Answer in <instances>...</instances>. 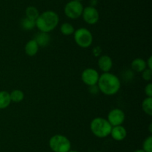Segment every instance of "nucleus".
<instances>
[{
  "label": "nucleus",
  "instance_id": "obj_1",
  "mask_svg": "<svg viewBox=\"0 0 152 152\" xmlns=\"http://www.w3.org/2000/svg\"><path fill=\"white\" fill-rule=\"evenodd\" d=\"M97 86L99 92L105 95H114L121 87V81L116 75L110 72H103L99 75Z\"/></svg>",
  "mask_w": 152,
  "mask_h": 152
},
{
  "label": "nucleus",
  "instance_id": "obj_2",
  "mask_svg": "<svg viewBox=\"0 0 152 152\" xmlns=\"http://www.w3.org/2000/svg\"><path fill=\"white\" fill-rule=\"evenodd\" d=\"M36 27L42 32L50 33L57 27L59 22V15L53 10H45L40 13L36 19Z\"/></svg>",
  "mask_w": 152,
  "mask_h": 152
},
{
  "label": "nucleus",
  "instance_id": "obj_3",
  "mask_svg": "<svg viewBox=\"0 0 152 152\" xmlns=\"http://www.w3.org/2000/svg\"><path fill=\"white\" fill-rule=\"evenodd\" d=\"M112 126L107 119L96 117L91 122L90 130L92 134L98 138H105L110 136Z\"/></svg>",
  "mask_w": 152,
  "mask_h": 152
},
{
  "label": "nucleus",
  "instance_id": "obj_4",
  "mask_svg": "<svg viewBox=\"0 0 152 152\" xmlns=\"http://www.w3.org/2000/svg\"><path fill=\"white\" fill-rule=\"evenodd\" d=\"M48 145L53 152H68L71 149V141L62 134H56L50 137Z\"/></svg>",
  "mask_w": 152,
  "mask_h": 152
},
{
  "label": "nucleus",
  "instance_id": "obj_5",
  "mask_svg": "<svg viewBox=\"0 0 152 152\" xmlns=\"http://www.w3.org/2000/svg\"><path fill=\"white\" fill-rule=\"evenodd\" d=\"M74 39L78 46L83 49L90 47L93 43V34L86 28H80L75 30L74 33Z\"/></svg>",
  "mask_w": 152,
  "mask_h": 152
},
{
  "label": "nucleus",
  "instance_id": "obj_6",
  "mask_svg": "<svg viewBox=\"0 0 152 152\" xmlns=\"http://www.w3.org/2000/svg\"><path fill=\"white\" fill-rule=\"evenodd\" d=\"M83 8L84 7L80 1L71 0L65 4L64 7V12L65 16L69 19H77L82 16Z\"/></svg>",
  "mask_w": 152,
  "mask_h": 152
},
{
  "label": "nucleus",
  "instance_id": "obj_7",
  "mask_svg": "<svg viewBox=\"0 0 152 152\" xmlns=\"http://www.w3.org/2000/svg\"><path fill=\"white\" fill-rule=\"evenodd\" d=\"M99 74L97 70L93 68L85 69L81 74V79L88 86L96 85L99 80Z\"/></svg>",
  "mask_w": 152,
  "mask_h": 152
},
{
  "label": "nucleus",
  "instance_id": "obj_8",
  "mask_svg": "<svg viewBox=\"0 0 152 152\" xmlns=\"http://www.w3.org/2000/svg\"><path fill=\"white\" fill-rule=\"evenodd\" d=\"M82 16L83 20L88 25H95L99 19V13L97 9L90 5L83 8Z\"/></svg>",
  "mask_w": 152,
  "mask_h": 152
},
{
  "label": "nucleus",
  "instance_id": "obj_9",
  "mask_svg": "<svg viewBox=\"0 0 152 152\" xmlns=\"http://www.w3.org/2000/svg\"><path fill=\"white\" fill-rule=\"evenodd\" d=\"M126 119V114L123 110L120 108H114L109 111L107 116V120L108 121L112 127L122 125Z\"/></svg>",
  "mask_w": 152,
  "mask_h": 152
},
{
  "label": "nucleus",
  "instance_id": "obj_10",
  "mask_svg": "<svg viewBox=\"0 0 152 152\" xmlns=\"http://www.w3.org/2000/svg\"><path fill=\"white\" fill-rule=\"evenodd\" d=\"M98 67L102 72H108L113 67V61L108 55H101L98 58Z\"/></svg>",
  "mask_w": 152,
  "mask_h": 152
},
{
  "label": "nucleus",
  "instance_id": "obj_11",
  "mask_svg": "<svg viewBox=\"0 0 152 152\" xmlns=\"http://www.w3.org/2000/svg\"><path fill=\"white\" fill-rule=\"evenodd\" d=\"M110 135L111 136L113 139H114L115 141H123L127 137V131H126V128L123 126V125L114 126L111 128Z\"/></svg>",
  "mask_w": 152,
  "mask_h": 152
},
{
  "label": "nucleus",
  "instance_id": "obj_12",
  "mask_svg": "<svg viewBox=\"0 0 152 152\" xmlns=\"http://www.w3.org/2000/svg\"><path fill=\"white\" fill-rule=\"evenodd\" d=\"M34 40L37 43L39 47L44 48L48 46L50 40H51V37H50L49 33L39 31V32L37 34Z\"/></svg>",
  "mask_w": 152,
  "mask_h": 152
},
{
  "label": "nucleus",
  "instance_id": "obj_13",
  "mask_svg": "<svg viewBox=\"0 0 152 152\" xmlns=\"http://www.w3.org/2000/svg\"><path fill=\"white\" fill-rule=\"evenodd\" d=\"M39 47L34 39L29 40L25 46V52L28 56L34 57L38 53Z\"/></svg>",
  "mask_w": 152,
  "mask_h": 152
},
{
  "label": "nucleus",
  "instance_id": "obj_14",
  "mask_svg": "<svg viewBox=\"0 0 152 152\" xmlns=\"http://www.w3.org/2000/svg\"><path fill=\"white\" fill-rule=\"evenodd\" d=\"M131 66H132V70L137 72H142L143 70H145L147 68L146 66V61L144 59L140 58H135L133 60L131 63Z\"/></svg>",
  "mask_w": 152,
  "mask_h": 152
},
{
  "label": "nucleus",
  "instance_id": "obj_15",
  "mask_svg": "<svg viewBox=\"0 0 152 152\" xmlns=\"http://www.w3.org/2000/svg\"><path fill=\"white\" fill-rule=\"evenodd\" d=\"M11 103L10 92L5 90L0 91V110L7 108Z\"/></svg>",
  "mask_w": 152,
  "mask_h": 152
},
{
  "label": "nucleus",
  "instance_id": "obj_16",
  "mask_svg": "<svg viewBox=\"0 0 152 152\" xmlns=\"http://www.w3.org/2000/svg\"><path fill=\"white\" fill-rule=\"evenodd\" d=\"M10 97L11 102L19 103L22 101L25 98L24 92L21 89H13L11 92H10Z\"/></svg>",
  "mask_w": 152,
  "mask_h": 152
},
{
  "label": "nucleus",
  "instance_id": "obj_17",
  "mask_svg": "<svg viewBox=\"0 0 152 152\" xmlns=\"http://www.w3.org/2000/svg\"><path fill=\"white\" fill-rule=\"evenodd\" d=\"M142 109L148 116L152 115V97H146L142 102Z\"/></svg>",
  "mask_w": 152,
  "mask_h": 152
},
{
  "label": "nucleus",
  "instance_id": "obj_18",
  "mask_svg": "<svg viewBox=\"0 0 152 152\" xmlns=\"http://www.w3.org/2000/svg\"><path fill=\"white\" fill-rule=\"evenodd\" d=\"M75 31L74 25L69 22H64L60 26V32L65 36H70L74 34Z\"/></svg>",
  "mask_w": 152,
  "mask_h": 152
},
{
  "label": "nucleus",
  "instance_id": "obj_19",
  "mask_svg": "<svg viewBox=\"0 0 152 152\" xmlns=\"http://www.w3.org/2000/svg\"><path fill=\"white\" fill-rule=\"evenodd\" d=\"M39 12L38 9L34 6H29L25 10V17L29 18V19L35 20L38 18L39 16Z\"/></svg>",
  "mask_w": 152,
  "mask_h": 152
},
{
  "label": "nucleus",
  "instance_id": "obj_20",
  "mask_svg": "<svg viewBox=\"0 0 152 152\" xmlns=\"http://www.w3.org/2000/svg\"><path fill=\"white\" fill-rule=\"evenodd\" d=\"M21 25H22V28L25 31H31L33 28L36 27V22L35 20L25 17L24 19H22V22H21Z\"/></svg>",
  "mask_w": 152,
  "mask_h": 152
},
{
  "label": "nucleus",
  "instance_id": "obj_21",
  "mask_svg": "<svg viewBox=\"0 0 152 152\" xmlns=\"http://www.w3.org/2000/svg\"><path fill=\"white\" fill-rule=\"evenodd\" d=\"M142 150L145 152H152V136L150 135L145 139L142 142Z\"/></svg>",
  "mask_w": 152,
  "mask_h": 152
},
{
  "label": "nucleus",
  "instance_id": "obj_22",
  "mask_svg": "<svg viewBox=\"0 0 152 152\" xmlns=\"http://www.w3.org/2000/svg\"><path fill=\"white\" fill-rule=\"evenodd\" d=\"M142 77L145 81H151L152 79V69L146 68L142 72Z\"/></svg>",
  "mask_w": 152,
  "mask_h": 152
},
{
  "label": "nucleus",
  "instance_id": "obj_23",
  "mask_svg": "<svg viewBox=\"0 0 152 152\" xmlns=\"http://www.w3.org/2000/svg\"><path fill=\"white\" fill-rule=\"evenodd\" d=\"M102 52V48L99 46H95V47H94L93 49H92V54H93V55L95 58H99V57H100Z\"/></svg>",
  "mask_w": 152,
  "mask_h": 152
},
{
  "label": "nucleus",
  "instance_id": "obj_24",
  "mask_svg": "<svg viewBox=\"0 0 152 152\" xmlns=\"http://www.w3.org/2000/svg\"><path fill=\"white\" fill-rule=\"evenodd\" d=\"M144 92L145 94L146 95V97H152V83H148V84H146V86H145V89H144Z\"/></svg>",
  "mask_w": 152,
  "mask_h": 152
},
{
  "label": "nucleus",
  "instance_id": "obj_25",
  "mask_svg": "<svg viewBox=\"0 0 152 152\" xmlns=\"http://www.w3.org/2000/svg\"><path fill=\"white\" fill-rule=\"evenodd\" d=\"M88 91L91 94H92V95H96V94L99 92V89L97 84H96L88 86Z\"/></svg>",
  "mask_w": 152,
  "mask_h": 152
},
{
  "label": "nucleus",
  "instance_id": "obj_26",
  "mask_svg": "<svg viewBox=\"0 0 152 152\" xmlns=\"http://www.w3.org/2000/svg\"><path fill=\"white\" fill-rule=\"evenodd\" d=\"M145 61H146L147 68L151 69H152V56H150L149 58H148V60Z\"/></svg>",
  "mask_w": 152,
  "mask_h": 152
},
{
  "label": "nucleus",
  "instance_id": "obj_27",
  "mask_svg": "<svg viewBox=\"0 0 152 152\" xmlns=\"http://www.w3.org/2000/svg\"><path fill=\"white\" fill-rule=\"evenodd\" d=\"M98 0H90V6L95 7L97 4Z\"/></svg>",
  "mask_w": 152,
  "mask_h": 152
},
{
  "label": "nucleus",
  "instance_id": "obj_28",
  "mask_svg": "<svg viewBox=\"0 0 152 152\" xmlns=\"http://www.w3.org/2000/svg\"><path fill=\"white\" fill-rule=\"evenodd\" d=\"M134 152H145V151H144L142 148H139V149H137V150H135Z\"/></svg>",
  "mask_w": 152,
  "mask_h": 152
},
{
  "label": "nucleus",
  "instance_id": "obj_29",
  "mask_svg": "<svg viewBox=\"0 0 152 152\" xmlns=\"http://www.w3.org/2000/svg\"><path fill=\"white\" fill-rule=\"evenodd\" d=\"M151 127H152V125H151V124H150V126H149V131H150V133L152 132V128H151Z\"/></svg>",
  "mask_w": 152,
  "mask_h": 152
},
{
  "label": "nucleus",
  "instance_id": "obj_30",
  "mask_svg": "<svg viewBox=\"0 0 152 152\" xmlns=\"http://www.w3.org/2000/svg\"><path fill=\"white\" fill-rule=\"evenodd\" d=\"M68 152H79V151H74V150H70L69 151H68Z\"/></svg>",
  "mask_w": 152,
  "mask_h": 152
},
{
  "label": "nucleus",
  "instance_id": "obj_31",
  "mask_svg": "<svg viewBox=\"0 0 152 152\" xmlns=\"http://www.w3.org/2000/svg\"><path fill=\"white\" fill-rule=\"evenodd\" d=\"M75 1H80V2H81V1H83V0H75Z\"/></svg>",
  "mask_w": 152,
  "mask_h": 152
},
{
  "label": "nucleus",
  "instance_id": "obj_32",
  "mask_svg": "<svg viewBox=\"0 0 152 152\" xmlns=\"http://www.w3.org/2000/svg\"><path fill=\"white\" fill-rule=\"evenodd\" d=\"M96 152H102V151H96Z\"/></svg>",
  "mask_w": 152,
  "mask_h": 152
}]
</instances>
